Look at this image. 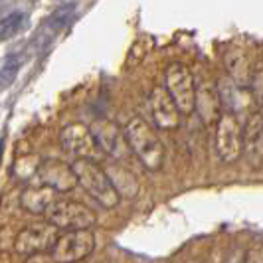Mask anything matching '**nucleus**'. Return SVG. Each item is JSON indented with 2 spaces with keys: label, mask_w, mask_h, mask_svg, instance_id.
Instances as JSON below:
<instances>
[{
  "label": "nucleus",
  "mask_w": 263,
  "mask_h": 263,
  "mask_svg": "<svg viewBox=\"0 0 263 263\" xmlns=\"http://www.w3.org/2000/svg\"><path fill=\"white\" fill-rule=\"evenodd\" d=\"M58 200L53 196V190L46 186H30L20 194V206L30 214H48Z\"/></svg>",
  "instance_id": "nucleus-14"
},
{
  "label": "nucleus",
  "mask_w": 263,
  "mask_h": 263,
  "mask_svg": "<svg viewBox=\"0 0 263 263\" xmlns=\"http://www.w3.org/2000/svg\"><path fill=\"white\" fill-rule=\"evenodd\" d=\"M218 93L222 99V105L230 107L232 111H246L251 103V97L246 93V87L236 85L232 79H226L218 85Z\"/></svg>",
  "instance_id": "nucleus-16"
},
{
  "label": "nucleus",
  "mask_w": 263,
  "mask_h": 263,
  "mask_svg": "<svg viewBox=\"0 0 263 263\" xmlns=\"http://www.w3.org/2000/svg\"><path fill=\"white\" fill-rule=\"evenodd\" d=\"M107 174H109L111 182L115 186V190L119 192V196H121V194L127 198L137 196V192H139V182H137L135 174H133L129 168H125V166H121V164L115 162V164H111V166L107 168Z\"/></svg>",
  "instance_id": "nucleus-17"
},
{
  "label": "nucleus",
  "mask_w": 263,
  "mask_h": 263,
  "mask_svg": "<svg viewBox=\"0 0 263 263\" xmlns=\"http://www.w3.org/2000/svg\"><path fill=\"white\" fill-rule=\"evenodd\" d=\"M48 224L55 226L64 232H78L89 230L95 224V214L85 204L73 200H58L46 214Z\"/></svg>",
  "instance_id": "nucleus-4"
},
{
  "label": "nucleus",
  "mask_w": 263,
  "mask_h": 263,
  "mask_svg": "<svg viewBox=\"0 0 263 263\" xmlns=\"http://www.w3.org/2000/svg\"><path fill=\"white\" fill-rule=\"evenodd\" d=\"M40 164H42V160H40L38 157L20 158V160L16 162V166H14V174H16L18 178H22V180H28V178H32V176H38Z\"/></svg>",
  "instance_id": "nucleus-21"
},
{
  "label": "nucleus",
  "mask_w": 263,
  "mask_h": 263,
  "mask_svg": "<svg viewBox=\"0 0 263 263\" xmlns=\"http://www.w3.org/2000/svg\"><path fill=\"white\" fill-rule=\"evenodd\" d=\"M164 89L168 91L172 101L180 109V113L196 111V83L190 69L182 64H171L164 73Z\"/></svg>",
  "instance_id": "nucleus-3"
},
{
  "label": "nucleus",
  "mask_w": 263,
  "mask_h": 263,
  "mask_svg": "<svg viewBox=\"0 0 263 263\" xmlns=\"http://www.w3.org/2000/svg\"><path fill=\"white\" fill-rule=\"evenodd\" d=\"M243 259H246V251H232L228 257H226L224 263H243Z\"/></svg>",
  "instance_id": "nucleus-24"
},
{
  "label": "nucleus",
  "mask_w": 263,
  "mask_h": 263,
  "mask_svg": "<svg viewBox=\"0 0 263 263\" xmlns=\"http://www.w3.org/2000/svg\"><path fill=\"white\" fill-rule=\"evenodd\" d=\"M95 250V234L91 230L64 232L55 248L52 250L53 259L58 263H78L83 261Z\"/></svg>",
  "instance_id": "nucleus-7"
},
{
  "label": "nucleus",
  "mask_w": 263,
  "mask_h": 263,
  "mask_svg": "<svg viewBox=\"0 0 263 263\" xmlns=\"http://www.w3.org/2000/svg\"><path fill=\"white\" fill-rule=\"evenodd\" d=\"M220 105H222V99H220L218 89H214L210 83L196 85V111L206 125L220 121V117H222Z\"/></svg>",
  "instance_id": "nucleus-13"
},
{
  "label": "nucleus",
  "mask_w": 263,
  "mask_h": 263,
  "mask_svg": "<svg viewBox=\"0 0 263 263\" xmlns=\"http://www.w3.org/2000/svg\"><path fill=\"white\" fill-rule=\"evenodd\" d=\"M73 16H76V6H73V4H64V6H60V8L46 20L44 28H46L50 34H58L60 30H64V28L73 20Z\"/></svg>",
  "instance_id": "nucleus-18"
},
{
  "label": "nucleus",
  "mask_w": 263,
  "mask_h": 263,
  "mask_svg": "<svg viewBox=\"0 0 263 263\" xmlns=\"http://www.w3.org/2000/svg\"><path fill=\"white\" fill-rule=\"evenodd\" d=\"M28 24V16L24 12L6 14L2 20V40H10L12 36L20 34Z\"/></svg>",
  "instance_id": "nucleus-20"
},
{
  "label": "nucleus",
  "mask_w": 263,
  "mask_h": 263,
  "mask_svg": "<svg viewBox=\"0 0 263 263\" xmlns=\"http://www.w3.org/2000/svg\"><path fill=\"white\" fill-rule=\"evenodd\" d=\"M73 171L78 176L79 186L101 206V208H115L119 204V192L111 182L107 171H103L95 160H76Z\"/></svg>",
  "instance_id": "nucleus-2"
},
{
  "label": "nucleus",
  "mask_w": 263,
  "mask_h": 263,
  "mask_svg": "<svg viewBox=\"0 0 263 263\" xmlns=\"http://www.w3.org/2000/svg\"><path fill=\"white\" fill-rule=\"evenodd\" d=\"M60 143L67 155L76 157V160H93L99 146L95 143L91 127L81 123H71L60 131Z\"/></svg>",
  "instance_id": "nucleus-8"
},
{
  "label": "nucleus",
  "mask_w": 263,
  "mask_h": 263,
  "mask_svg": "<svg viewBox=\"0 0 263 263\" xmlns=\"http://www.w3.org/2000/svg\"><path fill=\"white\" fill-rule=\"evenodd\" d=\"M224 64L226 69L230 73V79L239 85V87H248L251 85V79H253V69L248 60V55L241 52V50H230L224 55Z\"/></svg>",
  "instance_id": "nucleus-15"
},
{
  "label": "nucleus",
  "mask_w": 263,
  "mask_h": 263,
  "mask_svg": "<svg viewBox=\"0 0 263 263\" xmlns=\"http://www.w3.org/2000/svg\"><path fill=\"white\" fill-rule=\"evenodd\" d=\"M36 178L40 186H46L53 192H69L79 184L73 166H69L62 160H55V158L42 160Z\"/></svg>",
  "instance_id": "nucleus-10"
},
{
  "label": "nucleus",
  "mask_w": 263,
  "mask_h": 263,
  "mask_svg": "<svg viewBox=\"0 0 263 263\" xmlns=\"http://www.w3.org/2000/svg\"><path fill=\"white\" fill-rule=\"evenodd\" d=\"M243 263H263V243H255L246 251Z\"/></svg>",
  "instance_id": "nucleus-22"
},
{
  "label": "nucleus",
  "mask_w": 263,
  "mask_h": 263,
  "mask_svg": "<svg viewBox=\"0 0 263 263\" xmlns=\"http://www.w3.org/2000/svg\"><path fill=\"white\" fill-rule=\"evenodd\" d=\"M24 263H58L53 259L52 253H38V255H30Z\"/></svg>",
  "instance_id": "nucleus-23"
},
{
  "label": "nucleus",
  "mask_w": 263,
  "mask_h": 263,
  "mask_svg": "<svg viewBox=\"0 0 263 263\" xmlns=\"http://www.w3.org/2000/svg\"><path fill=\"white\" fill-rule=\"evenodd\" d=\"M60 239V230L52 224H36L24 228L14 239V251L20 255L52 253Z\"/></svg>",
  "instance_id": "nucleus-5"
},
{
  "label": "nucleus",
  "mask_w": 263,
  "mask_h": 263,
  "mask_svg": "<svg viewBox=\"0 0 263 263\" xmlns=\"http://www.w3.org/2000/svg\"><path fill=\"white\" fill-rule=\"evenodd\" d=\"M91 133L95 137V143L99 146L101 153L109 155L115 160H125L127 155L131 153L129 141L125 137V129H119L113 121H95L91 125Z\"/></svg>",
  "instance_id": "nucleus-9"
},
{
  "label": "nucleus",
  "mask_w": 263,
  "mask_h": 263,
  "mask_svg": "<svg viewBox=\"0 0 263 263\" xmlns=\"http://www.w3.org/2000/svg\"><path fill=\"white\" fill-rule=\"evenodd\" d=\"M216 151L226 164H234L243 155V129L232 113H224L216 123Z\"/></svg>",
  "instance_id": "nucleus-6"
},
{
  "label": "nucleus",
  "mask_w": 263,
  "mask_h": 263,
  "mask_svg": "<svg viewBox=\"0 0 263 263\" xmlns=\"http://www.w3.org/2000/svg\"><path fill=\"white\" fill-rule=\"evenodd\" d=\"M20 67H22V55L20 53H8V55H4L2 69H0V78H2V87L4 89L10 87V83L16 79Z\"/></svg>",
  "instance_id": "nucleus-19"
},
{
  "label": "nucleus",
  "mask_w": 263,
  "mask_h": 263,
  "mask_svg": "<svg viewBox=\"0 0 263 263\" xmlns=\"http://www.w3.org/2000/svg\"><path fill=\"white\" fill-rule=\"evenodd\" d=\"M125 137L129 141L131 153L141 160L146 171L157 172L164 164V145L158 139L157 131L145 119L133 117L125 125Z\"/></svg>",
  "instance_id": "nucleus-1"
},
{
  "label": "nucleus",
  "mask_w": 263,
  "mask_h": 263,
  "mask_svg": "<svg viewBox=\"0 0 263 263\" xmlns=\"http://www.w3.org/2000/svg\"><path fill=\"white\" fill-rule=\"evenodd\" d=\"M148 109L155 127L160 131H172L180 125V109L172 101L164 87H155L148 95Z\"/></svg>",
  "instance_id": "nucleus-11"
},
{
  "label": "nucleus",
  "mask_w": 263,
  "mask_h": 263,
  "mask_svg": "<svg viewBox=\"0 0 263 263\" xmlns=\"http://www.w3.org/2000/svg\"><path fill=\"white\" fill-rule=\"evenodd\" d=\"M251 168L263 166V115L253 113L243 127V155Z\"/></svg>",
  "instance_id": "nucleus-12"
}]
</instances>
